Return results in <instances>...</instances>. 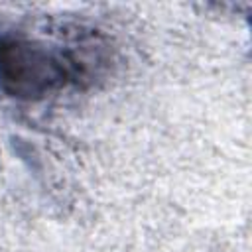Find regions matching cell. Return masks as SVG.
<instances>
[{
	"label": "cell",
	"mask_w": 252,
	"mask_h": 252,
	"mask_svg": "<svg viewBox=\"0 0 252 252\" xmlns=\"http://www.w3.org/2000/svg\"><path fill=\"white\" fill-rule=\"evenodd\" d=\"M87 73L73 51H55L24 37H0V89L16 98L35 100Z\"/></svg>",
	"instance_id": "6da1fadb"
}]
</instances>
